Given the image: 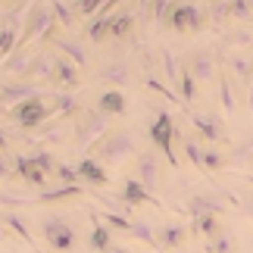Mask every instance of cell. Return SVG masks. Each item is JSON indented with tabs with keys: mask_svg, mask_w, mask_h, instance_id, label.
Wrapping results in <instances>:
<instances>
[{
	"mask_svg": "<svg viewBox=\"0 0 253 253\" xmlns=\"http://www.w3.org/2000/svg\"><path fill=\"white\" fill-rule=\"evenodd\" d=\"M19 38H22V32H16V28H9V25H0V60H6V56H16V50H19Z\"/></svg>",
	"mask_w": 253,
	"mask_h": 253,
	"instance_id": "26",
	"label": "cell"
},
{
	"mask_svg": "<svg viewBox=\"0 0 253 253\" xmlns=\"http://www.w3.org/2000/svg\"><path fill=\"white\" fill-rule=\"evenodd\" d=\"M75 9H79V16H100L103 9H106V3L103 0H82V3H75Z\"/></svg>",
	"mask_w": 253,
	"mask_h": 253,
	"instance_id": "44",
	"label": "cell"
},
{
	"mask_svg": "<svg viewBox=\"0 0 253 253\" xmlns=\"http://www.w3.org/2000/svg\"><path fill=\"white\" fill-rule=\"evenodd\" d=\"M134 150H138V141H134V131H110L106 138L97 144L94 150V160L97 163H106V166H122L125 160L134 157Z\"/></svg>",
	"mask_w": 253,
	"mask_h": 253,
	"instance_id": "1",
	"label": "cell"
},
{
	"mask_svg": "<svg viewBox=\"0 0 253 253\" xmlns=\"http://www.w3.org/2000/svg\"><path fill=\"white\" fill-rule=\"evenodd\" d=\"M175 94L184 100V106H191L194 97H197V82H194V75H191L188 66L181 69V79H178V84H175Z\"/></svg>",
	"mask_w": 253,
	"mask_h": 253,
	"instance_id": "27",
	"label": "cell"
},
{
	"mask_svg": "<svg viewBox=\"0 0 253 253\" xmlns=\"http://www.w3.org/2000/svg\"><path fill=\"white\" fill-rule=\"evenodd\" d=\"M181 141H184V153H188V163L194 169H200V172H207V166H203V150L200 144H197V138H194V134H181Z\"/></svg>",
	"mask_w": 253,
	"mask_h": 253,
	"instance_id": "29",
	"label": "cell"
},
{
	"mask_svg": "<svg viewBox=\"0 0 253 253\" xmlns=\"http://www.w3.org/2000/svg\"><path fill=\"white\" fill-rule=\"evenodd\" d=\"M56 178H63V184H79V169H72V166H66V163H60L56 166Z\"/></svg>",
	"mask_w": 253,
	"mask_h": 253,
	"instance_id": "46",
	"label": "cell"
},
{
	"mask_svg": "<svg viewBox=\"0 0 253 253\" xmlns=\"http://www.w3.org/2000/svg\"><path fill=\"white\" fill-rule=\"evenodd\" d=\"M131 235L141 241V244H147V247H153V250H160V244H157V231H153L144 219H131Z\"/></svg>",
	"mask_w": 253,
	"mask_h": 253,
	"instance_id": "31",
	"label": "cell"
},
{
	"mask_svg": "<svg viewBox=\"0 0 253 253\" xmlns=\"http://www.w3.org/2000/svg\"><path fill=\"white\" fill-rule=\"evenodd\" d=\"M175 138H181V134L175 131L172 116L166 113V106H160V116H157V119H153V125H150V141H153V147L163 153V160H166L172 169H178V160H175V150H172V141H175Z\"/></svg>",
	"mask_w": 253,
	"mask_h": 253,
	"instance_id": "3",
	"label": "cell"
},
{
	"mask_svg": "<svg viewBox=\"0 0 253 253\" xmlns=\"http://www.w3.org/2000/svg\"><path fill=\"white\" fill-rule=\"evenodd\" d=\"M28 160H32V163H35V166L41 169L44 175H53V172H56V166H60V163L53 160V153H50V150H35V153H28Z\"/></svg>",
	"mask_w": 253,
	"mask_h": 253,
	"instance_id": "33",
	"label": "cell"
},
{
	"mask_svg": "<svg viewBox=\"0 0 253 253\" xmlns=\"http://www.w3.org/2000/svg\"><path fill=\"white\" fill-rule=\"evenodd\" d=\"M203 166H207V172H219V169H225V166H228V160L222 157L219 150L207 147V153H203Z\"/></svg>",
	"mask_w": 253,
	"mask_h": 253,
	"instance_id": "43",
	"label": "cell"
},
{
	"mask_svg": "<svg viewBox=\"0 0 253 253\" xmlns=\"http://www.w3.org/2000/svg\"><path fill=\"white\" fill-rule=\"evenodd\" d=\"M50 9H53V19L60 22L63 28H72V22H75V3H50Z\"/></svg>",
	"mask_w": 253,
	"mask_h": 253,
	"instance_id": "35",
	"label": "cell"
},
{
	"mask_svg": "<svg viewBox=\"0 0 253 253\" xmlns=\"http://www.w3.org/2000/svg\"><path fill=\"white\" fill-rule=\"evenodd\" d=\"M100 219H103V225H106V228L128 231V235H131V219H125L122 212H113V210H106V212H100Z\"/></svg>",
	"mask_w": 253,
	"mask_h": 253,
	"instance_id": "37",
	"label": "cell"
},
{
	"mask_svg": "<svg viewBox=\"0 0 253 253\" xmlns=\"http://www.w3.org/2000/svg\"><path fill=\"white\" fill-rule=\"evenodd\" d=\"M131 25H134V19L128 9H119V13H110V19H106V32H110L113 38H125L131 32Z\"/></svg>",
	"mask_w": 253,
	"mask_h": 253,
	"instance_id": "25",
	"label": "cell"
},
{
	"mask_svg": "<svg viewBox=\"0 0 253 253\" xmlns=\"http://www.w3.org/2000/svg\"><path fill=\"white\" fill-rule=\"evenodd\" d=\"M0 222H3V225H6V228H13V231H16V235H19V238H22V241H25V244H28V247H32L35 253H41V250H38V244H35V238H32V235H28V228H25V222H22V219H19V216H16V212H6V216H3V219H0Z\"/></svg>",
	"mask_w": 253,
	"mask_h": 253,
	"instance_id": "30",
	"label": "cell"
},
{
	"mask_svg": "<svg viewBox=\"0 0 253 253\" xmlns=\"http://www.w3.org/2000/svg\"><path fill=\"white\" fill-rule=\"evenodd\" d=\"M53 50L60 53V56H66L69 63H75V66H87V50H84V44L75 41V38L56 35L53 38Z\"/></svg>",
	"mask_w": 253,
	"mask_h": 253,
	"instance_id": "13",
	"label": "cell"
},
{
	"mask_svg": "<svg viewBox=\"0 0 253 253\" xmlns=\"http://www.w3.org/2000/svg\"><path fill=\"white\" fill-rule=\"evenodd\" d=\"M247 91H250V113H253V72H250V84H247Z\"/></svg>",
	"mask_w": 253,
	"mask_h": 253,
	"instance_id": "50",
	"label": "cell"
},
{
	"mask_svg": "<svg viewBox=\"0 0 253 253\" xmlns=\"http://www.w3.org/2000/svg\"><path fill=\"white\" fill-rule=\"evenodd\" d=\"M41 235L56 253H69L75 247V228L60 216H44L41 219Z\"/></svg>",
	"mask_w": 253,
	"mask_h": 253,
	"instance_id": "6",
	"label": "cell"
},
{
	"mask_svg": "<svg viewBox=\"0 0 253 253\" xmlns=\"http://www.w3.org/2000/svg\"><path fill=\"white\" fill-rule=\"evenodd\" d=\"M106 253H128V250H122V247H110Z\"/></svg>",
	"mask_w": 253,
	"mask_h": 253,
	"instance_id": "51",
	"label": "cell"
},
{
	"mask_svg": "<svg viewBox=\"0 0 253 253\" xmlns=\"http://www.w3.org/2000/svg\"><path fill=\"white\" fill-rule=\"evenodd\" d=\"M87 216H91V222H94V228H91V247L94 250H100V253H106L113 244H110V228L103 225V219H100V212H94V210H87Z\"/></svg>",
	"mask_w": 253,
	"mask_h": 253,
	"instance_id": "22",
	"label": "cell"
},
{
	"mask_svg": "<svg viewBox=\"0 0 253 253\" xmlns=\"http://www.w3.org/2000/svg\"><path fill=\"white\" fill-rule=\"evenodd\" d=\"M110 6H113V3H106V9H110ZM106 9L94 19L91 25H87V38H91L94 44H97V41H103V35H106V19H110V13H106Z\"/></svg>",
	"mask_w": 253,
	"mask_h": 253,
	"instance_id": "39",
	"label": "cell"
},
{
	"mask_svg": "<svg viewBox=\"0 0 253 253\" xmlns=\"http://www.w3.org/2000/svg\"><path fill=\"white\" fill-rule=\"evenodd\" d=\"M144 84H147V87H150V91H157V94H163V97H166V100H169V103H175V106H178V110H181V113H188V106H184V100H181V97H178V94H175V91H169V87H166V84H163L160 79H153V75H150V79H147V82H144Z\"/></svg>",
	"mask_w": 253,
	"mask_h": 253,
	"instance_id": "32",
	"label": "cell"
},
{
	"mask_svg": "<svg viewBox=\"0 0 253 253\" xmlns=\"http://www.w3.org/2000/svg\"><path fill=\"white\" fill-rule=\"evenodd\" d=\"M244 210H247V216H250V219H253V194H250V197H247V200H244Z\"/></svg>",
	"mask_w": 253,
	"mask_h": 253,
	"instance_id": "49",
	"label": "cell"
},
{
	"mask_svg": "<svg viewBox=\"0 0 253 253\" xmlns=\"http://www.w3.org/2000/svg\"><path fill=\"white\" fill-rule=\"evenodd\" d=\"M110 131H113L110 119H106L100 110H84L82 119H79V128H75V147L84 153V150H91L94 144H100Z\"/></svg>",
	"mask_w": 253,
	"mask_h": 253,
	"instance_id": "2",
	"label": "cell"
},
{
	"mask_svg": "<svg viewBox=\"0 0 253 253\" xmlns=\"http://www.w3.org/2000/svg\"><path fill=\"white\" fill-rule=\"evenodd\" d=\"M97 110H100L106 119H113V116H125V110H128V103H125V94L119 91V87H110V91H103L100 97H97Z\"/></svg>",
	"mask_w": 253,
	"mask_h": 253,
	"instance_id": "15",
	"label": "cell"
},
{
	"mask_svg": "<svg viewBox=\"0 0 253 253\" xmlns=\"http://www.w3.org/2000/svg\"><path fill=\"white\" fill-rule=\"evenodd\" d=\"M207 253H235V238H231L228 231H222L219 238L207 241Z\"/></svg>",
	"mask_w": 253,
	"mask_h": 253,
	"instance_id": "38",
	"label": "cell"
},
{
	"mask_svg": "<svg viewBox=\"0 0 253 253\" xmlns=\"http://www.w3.org/2000/svg\"><path fill=\"white\" fill-rule=\"evenodd\" d=\"M3 150H9V134L0 128V153H3Z\"/></svg>",
	"mask_w": 253,
	"mask_h": 253,
	"instance_id": "48",
	"label": "cell"
},
{
	"mask_svg": "<svg viewBox=\"0 0 253 253\" xmlns=\"http://www.w3.org/2000/svg\"><path fill=\"white\" fill-rule=\"evenodd\" d=\"M225 44L235 47V50L238 47H253V32L250 28H231V32L225 35Z\"/></svg>",
	"mask_w": 253,
	"mask_h": 253,
	"instance_id": "36",
	"label": "cell"
},
{
	"mask_svg": "<svg viewBox=\"0 0 253 253\" xmlns=\"http://www.w3.org/2000/svg\"><path fill=\"white\" fill-rule=\"evenodd\" d=\"M188 69H191L197 84H207L219 75V63H216V56H210V53H194L188 60Z\"/></svg>",
	"mask_w": 253,
	"mask_h": 253,
	"instance_id": "12",
	"label": "cell"
},
{
	"mask_svg": "<svg viewBox=\"0 0 253 253\" xmlns=\"http://www.w3.org/2000/svg\"><path fill=\"white\" fill-rule=\"evenodd\" d=\"M56 72V53H38L32 56V66H28V82H53Z\"/></svg>",
	"mask_w": 253,
	"mask_h": 253,
	"instance_id": "16",
	"label": "cell"
},
{
	"mask_svg": "<svg viewBox=\"0 0 253 253\" xmlns=\"http://www.w3.org/2000/svg\"><path fill=\"white\" fill-rule=\"evenodd\" d=\"M16 175H19L25 184H32V188H44V184H47V175L38 169L28 157H16Z\"/></svg>",
	"mask_w": 253,
	"mask_h": 253,
	"instance_id": "21",
	"label": "cell"
},
{
	"mask_svg": "<svg viewBox=\"0 0 253 253\" xmlns=\"http://www.w3.org/2000/svg\"><path fill=\"white\" fill-rule=\"evenodd\" d=\"M247 163H250V169H253V153H250V160H247Z\"/></svg>",
	"mask_w": 253,
	"mask_h": 253,
	"instance_id": "53",
	"label": "cell"
},
{
	"mask_svg": "<svg viewBox=\"0 0 253 253\" xmlns=\"http://www.w3.org/2000/svg\"><path fill=\"white\" fill-rule=\"evenodd\" d=\"M79 194H84L82 184H60V188H50V191H38L35 197H25V203H60V200L79 197Z\"/></svg>",
	"mask_w": 253,
	"mask_h": 253,
	"instance_id": "17",
	"label": "cell"
},
{
	"mask_svg": "<svg viewBox=\"0 0 253 253\" xmlns=\"http://www.w3.org/2000/svg\"><path fill=\"white\" fill-rule=\"evenodd\" d=\"M13 175V169H9V163H6V157L0 153V178H9Z\"/></svg>",
	"mask_w": 253,
	"mask_h": 253,
	"instance_id": "47",
	"label": "cell"
},
{
	"mask_svg": "<svg viewBox=\"0 0 253 253\" xmlns=\"http://www.w3.org/2000/svg\"><path fill=\"white\" fill-rule=\"evenodd\" d=\"M79 97L69 94V91H56L53 94V116H63V119H72V116H79Z\"/></svg>",
	"mask_w": 253,
	"mask_h": 253,
	"instance_id": "23",
	"label": "cell"
},
{
	"mask_svg": "<svg viewBox=\"0 0 253 253\" xmlns=\"http://www.w3.org/2000/svg\"><path fill=\"white\" fill-rule=\"evenodd\" d=\"M122 200L128 203V207H157V210H163L160 197H157V194H150L138 178H125L122 181Z\"/></svg>",
	"mask_w": 253,
	"mask_h": 253,
	"instance_id": "10",
	"label": "cell"
},
{
	"mask_svg": "<svg viewBox=\"0 0 253 253\" xmlns=\"http://www.w3.org/2000/svg\"><path fill=\"white\" fill-rule=\"evenodd\" d=\"M79 178H84L87 184H91V188H100V184H106L110 181V175H106V169L100 166V163H97L94 157H82L79 160Z\"/></svg>",
	"mask_w": 253,
	"mask_h": 253,
	"instance_id": "18",
	"label": "cell"
},
{
	"mask_svg": "<svg viewBox=\"0 0 253 253\" xmlns=\"http://www.w3.org/2000/svg\"><path fill=\"white\" fill-rule=\"evenodd\" d=\"M53 116V106H47L44 100V91L32 97V100H25V103H19L13 113H9V119H16L19 122V128L22 131H32V128H41V125L47 122Z\"/></svg>",
	"mask_w": 253,
	"mask_h": 253,
	"instance_id": "5",
	"label": "cell"
},
{
	"mask_svg": "<svg viewBox=\"0 0 253 253\" xmlns=\"http://www.w3.org/2000/svg\"><path fill=\"white\" fill-rule=\"evenodd\" d=\"M56 28V19H53V9L47 3H32L28 6V19H25V28H22V38H19V50L35 41V38H47Z\"/></svg>",
	"mask_w": 253,
	"mask_h": 253,
	"instance_id": "4",
	"label": "cell"
},
{
	"mask_svg": "<svg viewBox=\"0 0 253 253\" xmlns=\"http://www.w3.org/2000/svg\"><path fill=\"white\" fill-rule=\"evenodd\" d=\"M41 91H35V84L32 82H6V84H0V113H13L19 103H25V100H32V97H38Z\"/></svg>",
	"mask_w": 253,
	"mask_h": 253,
	"instance_id": "7",
	"label": "cell"
},
{
	"mask_svg": "<svg viewBox=\"0 0 253 253\" xmlns=\"http://www.w3.org/2000/svg\"><path fill=\"white\" fill-rule=\"evenodd\" d=\"M0 241H3V222H0Z\"/></svg>",
	"mask_w": 253,
	"mask_h": 253,
	"instance_id": "52",
	"label": "cell"
},
{
	"mask_svg": "<svg viewBox=\"0 0 253 253\" xmlns=\"http://www.w3.org/2000/svg\"><path fill=\"white\" fill-rule=\"evenodd\" d=\"M184 241H188V228L178 225V222H169V225H163L157 231V244H160V250H166V253L184 247Z\"/></svg>",
	"mask_w": 253,
	"mask_h": 253,
	"instance_id": "14",
	"label": "cell"
},
{
	"mask_svg": "<svg viewBox=\"0 0 253 253\" xmlns=\"http://www.w3.org/2000/svg\"><path fill=\"white\" fill-rule=\"evenodd\" d=\"M138 181L153 194V188H160V153L147 150L138 157Z\"/></svg>",
	"mask_w": 253,
	"mask_h": 253,
	"instance_id": "11",
	"label": "cell"
},
{
	"mask_svg": "<svg viewBox=\"0 0 253 253\" xmlns=\"http://www.w3.org/2000/svg\"><path fill=\"white\" fill-rule=\"evenodd\" d=\"M163 66H166V75H169V79L175 82V84H178V79H181V75H178V66H175V53L169 50V47H163Z\"/></svg>",
	"mask_w": 253,
	"mask_h": 253,
	"instance_id": "45",
	"label": "cell"
},
{
	"mask_svg": "<svg viewBox=\"0 0 253 253\" xmlns=\"http://www.w3.org/2000/svg\"><path fill=\"white\" fill-rule=\"evenodd\" d=\"M191 119V125H194V131L200 134L203 141H207V147H212V144H222L225 141V131H222V122L216 119L212 113H184Z\"/></svg>",
	"mask_w": 253,
	"mask_h": 253,
	"instance_id": "8",
	"label": "cell"
},
{
	"mask_svg": "<svg viewBox=\"0 0 253 253\" xmlns=\"http://www.w3.org/2000/svg\"><path fill=\"white\" fill-rule=\"evenodd\" d=\"M100 82H110V84H128V66L125 63H113V66H103L97 72Z\"/></svg>",
	"mask_w": 253,
	"mask_h": 253,
	"instance_id": "28",
	"label": "cell"
},
{
	"mask_svg": "<svg viewBox=\"0 0 253 253\" xmlns=\"http://www.w3.org/2000/svg\"><path fill=\"white\" fill-rule=\"evenodd\" d=\"M191 235H200V238H207V241L219 238V235H222L219 216H197V219L191 222Z\"/></svg>",
	"mask_w": 253,
	"mask_h": 253,
	"instance_id": "24",
	"label": "cell"
},
{
	"mask_svg": "<svg viewBox=\"0 0 253 253\" xmlns=\"http://www.w3.org/2000/svg\"><path fill=\"white\" fill-rule=\"evenodd\" d=\"M184 212L188 216H222L225 212V203L216 200V197H191L188 200V207H184Z\"/></svg>",
	"mask_w": 253,
	"mask_h": 253,
	"instance_id": "19",
	"label": "cell"
},
{
	"mask_svg": "<svg viewBox=\"0 0 253 253\" xmlns=\"http://www.w3.org/2000/svg\"><path fill=\"white\" fill-rule=\"evenodd\" d=\"M250 16H253V3H247V0H231V3H228V19L247 22Z\"/></svg>",
	"mask_w": 253,
	"mask_h": 253,
	"instance_id": "41",
	"label": "cell"
},
{
	"mask_svg": "<svg viewBox=\"0 0 253 253\" xmlns=\"http://www.w3.org/2000/svg\"><path fill=\"white\" fill-rule=\"evenodd\" d=\"M219 97H222V110L231 116L235 113V94H231V79H225V75L219 79Z\"/></svg>",
	"mask_w": 253,
	"mask_h": 253,
	"instance_id": "42",
	"label": "cell"
},
{
	"mask_svg": "<svg viewBox=\"0 0 253 253\" xmlns=\"http://www.w3.org/2000/svg\"><path fill=\"white\" fill-rule=\"evenodd\" d=\"M28 66H32V56L16 53V56H9V60L3 63V72L6 75H25V79H28Z\"/></svg>",
	"mask_w": 253,
	"mask_h": 253,
	"instance_id": "34",
	"label": "cell"
},
{
	"mask_svg": "<svg viewBox=\"0 0 253 253\" xmlns=\"http://www.w3.org/2000/svg\"><path fill=\"white\" fill-rule=\"evenodd\" d=\"M53 82H60L63 87H66V91H75V87H79V66H75V63H69V60H66V56H60V53H56V72H53Z\"/></svg>",
	"mask_w": 253,
	"mask_h": 253,
	"instance_id": "20",
	"label": "cell"
},
{
	"mask_svg": "<svg viewBox=\"0 0 253 253\" xmlns=\"http://www.w3.org/2000/svg\"><path fill=\"white\" fill-rule=\"evenodd\" d=\"M228 69H231V72H235V75H238V79H241V82H250V72H253V63L247 60V56H238V53H235V56H231V60H228Z\"/></svg>",
	"mask_w": 253,
	"mask_h": 253,
	"instance_id": "40",
	"label": "cell"
},
{
	"mask_svg": "<svg viewBox=\"0 0 253 253\" xmlns=\"http://www.w3.org/2000/svg\"><path fill=\"white\" fill-rule=\"evenodd\" d=\"M169 25L175 32H200L203 28V9L194 3H175Z\"/></svg>",
	"mask_w": 253,
	"mask_h": 253,
	"instance_id": "9",
	"label": "cell"
}]
</instances>
